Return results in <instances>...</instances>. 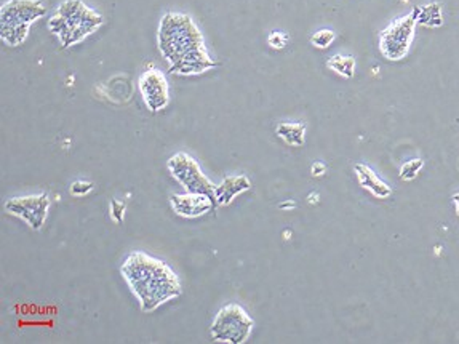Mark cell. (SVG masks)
Instances as JSON below:
<instances>
[{
  "label": "cell",
  "mask_w": 459,
  "mask_h": 344,
  "mask_svg": "<svg viewBox=\"0 0 459 344\" xmlns=\"http://www.w3.org/2000/svg\"><path fill=\"white\" fill-rule=\"evenodd\" d=\"M157 39L173 74L196 75L216 66L205 48L201 29L189 15L166 13L160 21Z\"/></svg>",
  "instance_id": "obj_1"
},
{
  "label": "cell",
  "mask_w": 459,
  "mask_h": 344,
  "mask_svg": "<svg viewBox=\"0 0 459 344\" xmlns=\"http://www.w3.org/2000/svg\"><path fill=\"white\" fill-rule=\"evenodd\" d=\"M120 272L146 314L154 313L182 293L178 274L165 261L146 251H132L123 260Z\"/></svg>",
  "instance_id": "obj_2"
},
{
  "label": "cell",
  "mask_w": 459,
  "mask_h": 344,
  "mask_svg": "<svg viewBox=\"0 0 459 344\" xmlns=\"http://www.w3.org/2000/svg\"><path fill=\"white\" fill-rule=\"evenodd\" d=\"M101 24L102 16L86 7L82 0H66L48 21V29L68 48L93 34Z\"/></svg>",
  "instance_id": "obj_3"
},
{
  "label": "cell",
  "mask_w": 459,
  "mask_h": 344,
  "mask_svg": "<svg viewBox=\"0 0 459 344\" xmlns=\"http://www.w3.org/2000/svg\"><path fill=\"white\" fill-rule=\"evenodd\" d=\"M255 320L240 304L231 303L218 311L210 327L215 341L228 344H244L250 338Z\"/></svg>",
  "instance_id": "obj_4"
},
{
  "label": "cell",
  "mask_w": 459,
  "mask_h": 344,
  "mask_svg": "<svg viewBox=\"0 0 459 344\" xmlns=\"http://www.w3.org/2000/svg\"><path fill=\"white\" fill-rule=\"evenodd\" d=\"M418 21L414 12L392 21L380 34V50L389 61H400L408 55L413 44Z\"/></svg>",
  "instance_id": "obj_5"
},
{
  "label": "cell",
  "mask_w": 459,
  "mask_h": 344,
  "mask_svg": "<svg viewBox=\"0 0 459 344\" xmlns=\"http://www.w3.org/2000/svg\"><path fill=\"white\" fill-rule=\"evenodd\" d=\"M166 170L186 192H201L215 201V185L203 173L201 165L187 153H176L166 160Z\"/></svg>",
  "instance_id": "obj_6"
},
{
  "label": "cell",
  "mask_w": 459,
  "mask_h": 344,
  "mask_svg": "<svg viewBox=\"0 0 459 344\" xmlns=\"http://www.w3.org/2000/svg\"><path fill=\"white\" fill-rule=\"evenodd\" d=\"M3 208L12 217L23 219L31 229L40 230L50 210V196L47 192H40V194L12 197L3 203Z\"/></svg>",
  "instance_id": "obj_7"
},
{
  "label": "cell",
  "mask_w": 459,
  "mask_h": 344,
  "mask_svg": "<svg viewBox=\"0 0 459 344\" xmlns=\"http://www.w3.org/2000/svg\"><path fill=\"white\" fill-rule=\"evenodd\" d=\"M139 93L150 112H160L170 103V88L165 75L159 69L150 68L139 75Z\"/></svg>",
  "instance_id": "obj_8"
},
{
  "label": "cell",
  "mask_w": 459,
  "mask_h": 344,
  "mask_svg": "<svg viewBox=\"0 0 459 344\" xmlns=\"http://www.w3.org/2000/svg\"><path fill=\"white\" fill-rule=\"evenodd\" d=\"M45 13L47 8L40 0H8L0 10V26L32 24Z\"/></svg>",
  "instance_id": "obj_9"
},
{
  "label": "cell",
  "mask_w": 459,
  "mask_h": 344,
  "mask_svg": "<svg viewBox=\"0 0 459 344\" xmlns=\"http://www.w3.org/2000/svg\"><path fill=\"white\" fill-rule=\"evenodd\" d=\"M170 205L178 217L194 219L213 212L216 202L207 194L201 192H186V194H171Z\"/></svg>",
  "instance_id": "obj_10"
},
{
  "label": "cell",
  "mask_w": 459,
  "mask_h": 344,
  "mask_svg": "<svg viewBox=\"0 0 459 344\" xmlns=\"http://www.w3.org/2000/svg\"><path fill=\"white\" fill-rule=\"evenodd\" d=\"M251 189V181L245 175H231L224 178L219 185L215 187V202L216 205L226 207L231 205L232 201L237 196L244 194V192Z\"/></svg>",
  "instance_id": "obj_11"
},
{
  "label": "cell",
  "mask_w": 459,
  "mask_h": 344,
  "mask_svg": "<svg viewBox=\"0 0 459 344\" xmlns=\"http://www.w3.org/2000/svg\"><path fill=\"white\" fill-rule=\"evenodd\" d=\"M354 171H355V176H357L359 185L364 187L365 191H368L371 196L380 198V201H384V198L391 197L392 187L389 186L387 182L382 181L380 176H378L375 171L370 169L368 165L355 164Z\"/></svg>",
  "instance_id": "obj_12"
},
{
  "label": "cell",
  "mask_w": 459,
  "mask_h": 344,
  "mask_svg": "<svg viewBox=\"0 0 459 344\" xmlns=\"http://www.w3.org/2000/svg\"><path fill=\"white\" fill-rule=\"evenodd\" d=\"M306 132H307L306 123L283 122V123H279L277 128H275V133H277V136L282 139L285 144H288V146H291V148L304 146Z\"/></svg>",
  "instance_id": "obj_13"
},
{
  "label": "cell",
  "mask_w": 459,
  "mask_h": 344,
  "mask_svg": "<svg viewBox=\"0 0 459 344\" xmlns=\"http://www.w3.org/2000/svg\"><path fill=\"white\" fill-rule=\"evenodd\" d=\"M417 15L418 24L426 26V28L435 29L444 24V15H442V5L439 2H430L424 7H418L413 10Z\"/></svg>",
  "instance_id": "obj_14"
},
{
  "label": "cell",
  "mask_w": 459,
  "mask_h": 344,
  "mask_svg": "<svg viewBox=\"0 0 459 344\" xmlns=\"http://www.w3.org/2000/svg\"><path fill=\"white\" fill-rule=\"evenodd\" d=\"M355 66H357V61H355V58L350 55H334L327 61V68L332 69L333 72H336L344 79L354 77Z\"/></svg>",
  "instance_id": "obj_15"
},
{
  "label": "cell",
  "mask_w": 459,
  "mask_h": 344,
  "mask_svg": "<svg viewBox=\"0 0 459 344\" xmlns=\"http://www.w3.org/2000/svg\"><path fill=\"white\" fill-rule=\"evenodd\" d=\"M31 24H20V26H0V37L5 44L10 47H18L23 44L28 37Z\"/></svg>",
  "instance_id": "obj_16"
},
{
  "label": "cell",
  "mask_w": 459,
  "mask_h": 344,
  "mask_svg": "<svg viewBox=\"0 0 459 344\" xmlns=\"http://www.w3.org/2000/svg\"><path fill=\"white\" fill-rule=\"evenodd\" d=\"M423 169H424V160L423 159H412V160H408V162H405L400 166V171H398V175H400V178L403 181H413Z\"/></svg>",
  "instance_id": "obj_17"
},
{
  "label": "cell",
  "mask_w": 459,
  "mask_h": 344,
  "mask_svg": "<svg viewBox=\"0 0 459 344\" xmlns=\"http://www.w3.org/2000/svg\"><path fill=\"white\" fill-rule=\"evenodd\" d=\"M334 39H336V32L332 29H320L311 36V44L320 50H325L333 44Z\"/></svg>",
  "instance_id": "obj_18"
},
{
  "label": "cell",
  "mask_w": 459,
  "mask_h": 344,
  "mask_svg": "<svg viewBox=\"0 0 459 344\" xmlns=\"http://www.w3.org/2000/svg\"><path fill=\"white\" fill-rule=\"evenodd\" d=\"M93 191V182L85 181V180H77L69 186V194L74 197H84Z\"/></svg>",
  "instance_id": "obj_19"
},
{
  "label": "cell",
  "mask_w": 459,
  "mask_h": 344,
  "mask_svg": "<svg viewBox=\"0 0 459 344\" xmlns=\"http://www.w3.org/2000/svg\"><path fill=\"white\" fill-rule=\"evenodd\" d=\"M288 40H290L288 34H285L282 31H274L267 37V44L269 47L274 48V50H282V48L287 47Z\"/></svg>",
  "instance_id": "obj_20"
},
{
  "label": "cell",
  "mask_w": 459,
  "mask_h": 344,
  "mask_svg": "<svg viewBox=\"0 0 459 344\" xmlns=\"http://www.w3.org/2000/svg\"><path fill=\"white\" fill-rule=\"evenodd\" d=\"M125 210L127 205L120 201H112L111 202V218L114 219L116 223L120 224L123 221V217H125Z\"/></svg>",
  "instance_id": "obj_21"
},
{
  "label": "cell",
  "mask_w": 459,
  "mask_h": 344,
  "mask_svg": "<svg viewBox=\"0 0 459 344\" xmlns=\"http://www.w3.org/2000/svg\"><path fill=\"white\" fill-rule=\"evenodd\" d=\"M327 173V165L323 162H314L311 165V175L314 176V178H320Z\"/></svg>",
  "instance_id": "obj_22"
},
{
  "label": "cell",
  "mask_w": 459,
  "mask_h": 344,
  "mask_svg": "<svg viewBox=\"0 0 459 344\" xmlns=\"http://www.w3.org/2000/svg\"><path fill=\"white\" fill-rule=\"evenodd\" d=\"M296 207V203L293 201H288V202H283V203H280L279 208L280 210H293Z\"/></svg>",
  "instance_id": "obj_23"
},
{
  "label": "cell",
  "mask_w": 459,
  "mask_h": 344,
  "mask_svg": "<svg viewBox=\"0 0 459 344\" xmlns=\"http://www.w3.org/2000/svg\"><path fill=\"white\" fill-rule=\"evenodd\" d=\"M318 198H320V196H318L317 192H312V194H309V197H307V201H309V203H312V205H316V203H318Z\"/></svg>",
  "instance_id": "obj_24"
},
{
  "label": "cell",
  "mask_w": 459,
  "mask_h": 344,
  "mask_svg": "<svg viewBox=\"0 0 459 344\" xmlns=\"http://www.w3.org/2000/svg\"><path fill=\"white\" fill-rule=\"evenodd\" d=\"M453 203H455V210H456V214L459 217V192H456V194H453Z\"/></svg>",
  "instance_id": "obj_25"
}]
</instances>
